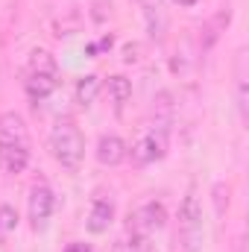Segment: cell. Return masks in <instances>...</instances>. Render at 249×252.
Segmentation results:
<instances>
[{
  "label": "cell",
  "instance_id": "1",
  "mask_svg": "<svg viewBox=\"0 0 249 252\" xmlns=\"http://www.w3.org/2000/svg\"><path fill=\"white\" fill-rule=\"evenodd\" d=\"M50 153L53 158L62 164L64 170H79L82 158H85V138L79 132V126L73 121H59L50 132Z\"/></svg>",
  "mask_w": 249,
  "mask_h": 252
},
{
  "label": "cell",
  "instance_id": "2",
  "mask_svg": "<svg viewBox=\"0 0 249 252\" xmlns=\"http://www.w3.org/2000/svg\"><path fill=\"white\" fill-rule=\"evenodd\" d=\"M205 241V220H202V205L196 199V193H185L182 205H179V244L182 252H199Z\"/></svg>",
  "mask_w": 249,
  "mask_h": 252
},
{
  "label": "cell",
  "instance_id": "3",
  "mask_svg": "<svg viewBox=\"0 0 249 252\" xmlns=\"http://www.w3.org/2000/svg\"><path fill=\"white\" fill-rule=\"evenodd\" d=\"M164 153H167V129L164 126H153L132 147V161L144 167V164H153V161L164 158Z\"/></svg>",
  "mask_w": 249,
  "mask_h": 252
},
{
  "label": "cell",
  "instance_id": "4",
  "mask_svg": "<svg viewBox=\"0 0 249 252\" xmlns=\"http://www.w3.org/2000/svg\"><path fill=\"white\" fill-rule=\"evenodd\" d=\"M56 211V193L50 185H35L30 190V220H32V229H44L47 220L53 217Z\"/></svg>",
  "mask_w": 249,
  "mask_h": 252
},
{
  "label": "cell",
  "instance_id": "5",
  "mask_svg": "<svg viewBox=\"0 0 249 252\" xmlns=\"http://www.w3.org/2000/svg\"><path fill=\"white\" fill-rule=\"evenodd\" d=\"M94 156H97V161L103 167H118V164H124L126 158H129V144H126L121 135H103L97 141Z\"/></svg>",
  "mask_w": 249,
  "mask_h": 252
},
{
  "label": "cell",
  "instance_id": "6",
  "mask_svg": "<svg viewBox=\"0 0 249 252\" xmlns=\"http://www.w3.org/2000/svg\"><path fill=\"white\" fill-rule=\"evenodd\" d=\"M0 144H21L30 147V132L18 112H3L0 115Z\"/></svg>",
  "mask_w": 249,
  "mask_h": 252
},
{
  "label": "cell",
  "instance_id": "7",
  "mask_svg": "<svg viewBox=\"0 0 249 252\" xmlns=\"http://www.w3.org/2000/svg\"><path fill=\"white\" fill-rule=\"evenodd\" d=\"M141 12H144V24L147 32L153 38H161L167 30V12H164V0H138Z\"/></svg>",
  "mask_w": 249,
  "mask_h": 252
},
{
  "label": "cell",
  "instance_id": "8",
  "mask_svg": "<svg viewBox=\"0 0 249 252\" xmlns=\"http://www.w3.org/2000/svg\"><path fill=\"white\" fill-rule=\"evenodd\" d=\"M24 88H27V97L32 103H41L59 88V73H27Z\"/></svg>",
  "mask_w": 249,
  "mask_h": 252
},
{
  "label": "cell",
  "instance_id": "9",
  "mask_svg": "<svg viewBox=\"0 0 249 252\" xmlns=\"http://www.w3.org/2000/svg\"><path fill=\"white\" fill-rule=\"evenodd\" d=\"M164 220H167V211H164L161 202H147V205H141V208L135 211V229H138L141 235H150V232L161 229Z\"/></svg>",
  "mask_w": 249,
  "mask_h": 252
},
{
  "label": "cell",
  "instance_id": "10",
  "mask_svg": "<svg viewBox=\"0 0 249 252\" xmlns=\"http://www.w3.org/2000/svg\"><path fill=\"white\" fill-rule=\"evenodd\" d=\"M30 164V147L21 144H0V170L3 173H24Z\"/></svg>",
  "mask_w": 249,
  "mask_h": 252
},
{
  "label": "cell",
  "instance_id": "11",
  "mask_svg": "<svg viewBox=\"0 0 249 252\" xmlns=\"http://www.w3.org/2000/svg\"><path fill=\"white\" fill-rule=\"evenodd\" d=\"M112 220H115V202L112 199H94L91 202V214L85 220L88 232L91 235H103V232H109Z\"/></svg>",
  "mask_w": 249,
  "mask_h": 252
},
{
  "label": "cell",
  "instance_id": "12",
  "mask_svg": "<svg viewBox=\"0 0 249 252\" xmlns=\"http://www.w3.org/2000/svg\"><path fill=\"white\" fill-rule=\"evenodd\" d=\"M100 91H103V79L97 73H88V76H82L76 82V103L79 106H91L100 97Z\"/></svg>",
  "mask_w": 249,
  "mask_h": 252
},
{
  "label": "cell",
  "instance_id": "13",
  "mask_svg": "<svg viewBox=\"0 0 249 252\" xmlns=\"http://www.w3.org/2000/svg\"><path fill=\"white\" fill-rule=\"evenodd\" d=\"M106 91H109V100L115 103V109H124L126 103L132 100V82L126 79V76H109V82H106Z\"/></svg>",
  "mask_w": 249,
  "mask_h": 252
},
{
  "label": "cell",
  "instance_id": "14",
  "mask_svg": "<svg viewBox=\"0 0 249 252\" xmlns=\"http://www.w3.org/2000/svg\"><path fill=\"white\" fill-rule=\"evenodd\" d=\"M27 73H59L56 56L47 53V50H32L30 62H27Z\"/></svg>",
  "mask_w": 249,
  "mask_h": 252
},
{
  "label": "cell",
  "instance_id": "15",
  "mask_svg": "<svg viewBox=\"0 0 249 252\" xmlns=\"http://www.w3.org/2000/svg\"><path fill=\"white\" fill-rule=\"evenodd\" d=\"M18 226V211L12 205H0V232H12Z\"/></svg>",
  "mask_w": 249,
  "mask_h": 252
},
{
  "label": "cell",
  "instance_id": "16",
  "mask_svg": "<svg viewBox=\"0 0 249 252\" xmlns=\"http://www.w3.org/2000/svg\"><path fill=\"white\" fill-rule=\"evenodd\" d=\"M64 252H91V247H88V244H70Z\"/></svg>",
  "mask_w": 249,
  "mask_h": 252
},
{
  "label": "cell",
  "instance_id": "17",
  "mask_svg": "<svg viewBox=\"0 0 249 252\" xmlns=\"http://www.w3.org/2000/svg\"><path fill=\"white\" fill-rule=\"evenodd\" d=\"M173 3H179V6H196L199 0H173Z\"/></svg>",
  "mask_w": 249,
  "mask_h": 252
}]
</instances>
